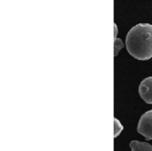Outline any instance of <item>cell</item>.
Listing matches in <instances>:
<instances>
[{
  "label": "cell",
  "mask_w": 152,
  "mask_h": 151,
  "mask_svg": "<svg viewBox=\"0 0 152 151\" xmlns=\"http://www.w3.org/2000/svg\"><path fill=\"white\" fill-rule=\"evenodd\" d=\"M127 52L135 59L149 60L152 57V25L139 23L134 26L126 38Z\"/></svg>",
  "instance_id": "6da1fadb"
},
{
  "label": "cell",
  "mask_w": 152,
  "mask_h": 151,
  "mask_svg": "<svg viewBox=\"0 0 152 151\" xmlns=\"http://www.w3.org/2000/svg\"><path fill=\"white\" fill-rule=\"evenodd\" d=\"M138 132L142 135L146 141H151L152 140V110H150L143 114L139 121L138 127H137Z\"/></svg>",
  "instance_id": "7a4b0ae2"
},
{
  "label": "cell",
  "mask_w": 152,
  "mask_h": 151,
  "mask_svg": "<svg viewBox=\"0 0 152 151\" xmlns=\"http://www.w3.org/2000/svg\"><path fill=\"white\" fill-rule=\"evenodd\" d=\"M141 98L148 104H152V76L145 78L139 86Z\"/></svg>",
  "instance_id": "3957f363"
},
{
  "label": "cell",
  "mask_w": 152,
  "mask_h": 151,
  "mask_svg": "<svg viewBox=\"0 0 152 151\" xmlns=\"http://www.w3.org/2000/svg\"><path fill=\"white\" fill-rule=\"evenodd\" d=\"M130 148L132 151H152V145L148 142H141L137 141H133L130 143Z\"/></svg>",
  "instance_id": "277c9868"
},
{
  "label": "cell",
  "mask_w": 152,
  "mask_h": 151,
  "mask_svg": "<svg viewBox=\"0 0 152 151\" xmlns=\"http://www.w3.org/2000/svg\"><path fill=\"white\" fill-rule=\"evenodd\" d=\"M122 131H123V125L117 118H114V138H117L121 133Z\"/></svg>",
  "instance_id": "5b68a950"
},
{
  "label": "cell",
  "mask_w": 152,
  "mask_h": 151,
  "mask_svg": "<svg viewBox=\"0 0 152 151\" xmlns=\"http://www.w3.org/2000/svg\"><path fill=\"white\" fill-rule=\"evenodd\" d=\"M123 47H124V44H123L122 40L119 39V38H115V43H114V54H115V56H118V51L120 49H122Z\"/></svg>",
  "instance_id": "8992f818"
}]
</instances>
